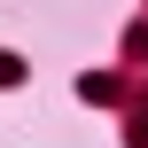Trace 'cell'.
Wrapping results in <instances>:
<instances>
[{
    "mask_svg": "<svg viewBox=\"0 0 148 148\" xmlns=\"http://www.w3.org/2000/svg\"><path fill=\"white\" fill-rule=\"evenodd\" d=\"M16 78H23V62H16V55H0V86H16Z\"/></svg>",
    "mask_w": 148,
    "mask_h": 148,
    "instance_id": "obj_1",
    "label": "cell"
}]
</instances>
